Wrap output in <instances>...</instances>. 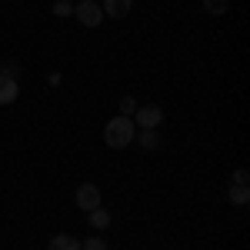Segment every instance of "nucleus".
<instances>
[{
    "label": "nucleus",
    "mask_w": 250,
    "mask_h": 250,
    "mask_svg": "<svg viewBox=\"0 0 250 250\" xmlns=\"http://www.w3.org/2000/svg\"><path fill=\"white\" fill-rule=\"evenodd\" d=\"M134 134H137L134 120L117 114L114 120H107V127H104V144H107L110 150H124V147L134 144Z\"/></svg>",
    "instance_id": "f257e3e1"
},
{
    "label": "nucleus",
    "mask_w": 250,
    "mask_h": 250,
    "mask_svg": "<svg viewBox=\"0 0 250 250\" xmlns=\"http://www.w3.org/2000/svg\"><path fill=\"white\" fill-rule=\"evenodd\" d=\"M134 127H140V130H157L160 124H164V110L157 107V104H144V107H137L134 110Z\"/></svg>",
    "instance_id": "f03ea898"
},
{
    "label": "nucleus",
    "mask_w": 250,
    "mask_h": 250,
    "mask_svg": "<svg viewBox=\"0 0 250 250\" xmlns=\"http://www.w3.org/2000/svg\"><path fill=\"white\" fill-rule=\"evenodd\" d=\"M74 17H77L83 27H100V23H104V10H100L97 0H80L77 7H74Z\"/></svg>",
    "instance_id": "7ed1b4c3"
},
{
    "label": "nucleus",
    "mask_w": 250,
    "mask_h": 250,
    "mask_svg": "<svg viewBox=\"0 0 250 250\" xmlns=\"http://www.w3.org/2000/svg\"><path fill=\"white\" fill-rule=\"evenodd\" d=\"M77 207L80 210H94V207H100V187L97 184H80L77 187Z\"/></svg>",
    "instance_id": "20e7f679"
},
{
    "label": "nucleus",
    "mask_w": 250,
    "mask_h": 250,
    "mask_svg": "<svg viewBox=\"0 0 250 250\" xmlns=\"http://www.w3.org/2000/svg\"><path fill=\"white\" fill-rule=\"evenodd\" d=\"M20 94L17 87V77H10V74H0V107H7V104H14Z\"/></svg>",
    "instance_id": "39448f33"
},
{
    "label": "nucleus",
    "mask_w": 250,
    "mask_h": 250,
    "mask_svg": "<svg viewBox=\"0 0 250 250\" xmlns=\"http://www.w3.org/2000/svg\"><path fill=\"white\" fill-rule=\"evenodd\" d=\"M130 7H134V0H104V3H100V10H104L107 17H114V20H124L130 14Z\"/></svg>",
    "instance_id": "423d86ee"
},
{
    "label": "nucleus",
    "mask_w": 250,
    "mask_h": 250,
    "mask_svg": "<svg viewBox=\"0 0 250 250\" xmlns=\"http://www.w3.org/2000/svg\"><path fill=\"white\" fill-rule=\"evenodd\" d=\"M47 250H80V240L74 233H57V237H50V247Z\"/></svg>",
    "instance_id": "0eeeda50"
},
{
    "label": "nucleus",
    "mask_w": 250,
    "mask_h": 250,
    "mask_svg": "<svg viewBox=\"0 0 250 250\" xmlns=\"http://www.w3.org/2000/svg\"><path fill=\"white\" fill-rule=\"evenodd\" d=\"M134 140L144 147V150H157V147H160V134H157V130H140V127H137Z\"/></svg>",
    "instance_id": "6e6552de"
},
{
    "label": "nucleus",
    "mask_w": 250,
    "mask_h": 250,
    "mask_svg": "<svg viewBox=\"0 0 250 250\" xmlns=\"http://www.w3.org/2000/svg\"><path fill=\"white\" fill-rule=\"evenodd\" d=\"M87 220H90L94 230H107V227H110V213L104 210V207H94V210L87 213Z\"/></svg>",
    "instance_id": "1a4fd4ad"
},
{
    "label": "nucleus",
    "mask_w": 250,
    "mask_h": 250,
    "mask_svg": "<svg viewBox=\"0 0 250 250\" xmlns=\"http://www.w3.org/2000/svg\"><path fill=\"white\" fill-rule=\"evenodd\" d=\"M227 197H230V204H237V207H247V204H250V190H247V184H233L230 190H227Z\"/></svg>",
    "instance_id": "9d476101"
},
{
    "label": "nucleus",
    "mask_w": 250,
    "mask_h": 250,
    "mask_svg": "<svg viewBox=\"0 0 250 250\" xmlns=\"http://www.w3.org/2000/svg\"><path fill=\"white\" fill-rule=\"evenodd\" d=\"M204 10L213 14V17H220V14H227V10H230V0H204Z\"/></svg>",
    "instance_id": "9b49d317"
},
{
    "label": "nucleus",
    "mask_w": 250,
    "mask_h": 250,
    "mask_svg": "<svg viewBox=\"0 0 250 250\" xmlns=\"http://www.w3.org/2000/svg\"><path fill=\"white\" fill-rule=\"evenodd\" d=\"M80 250H110L107 247V240H100V237H87V240H83V244H80Z\"/></svg>",
    "instance_id": "f8f14e48"
},
{
    "label": "nucleus",
    "mask_w": 250,
    "mask_h": 250,
    "mask_svg": "<svg viewBox=\"0 0 250 250\" xmlns=\"http://www.w3.org/2000/svg\"><path fill=\"white\" fill-rule=\"evenodd\" d=\"M134 110H137V100L134 97H124L120 100V117H134Z\"/></svg>",
    "instance_id": "ddd939ff"
},
{
    "label": "nucleus",
    "mask_w": 250,
    "mask_h": 250,
    "mask_svg": "<svg viewBox=\"0 0 250 250\" xmlns=\"http://www.w3.org/2000/svg\"><path fill=\"white\" fill-rule=\"evenodd\" d=\"M54 14H57V17H67V14H74V3H70V0H57V3H54Z\"/></svg>",
    "instance_id": "4468645a"
},
{
    "label": "nucleus",
    "mask_w": 250,
    "mask_h": 250,
    "mask_svg": "<svg viewBox=\"0 0 250 250\" xmlns=\"http://www.w3.org/2000/svg\"><path fill=\"white\" fill-rule=\"evenodd\" d=\"M233 184H250V173L240 167V170H233Z\"/></svg>",
    "instance_id": "2eb2a0df"
}]
</instances>
